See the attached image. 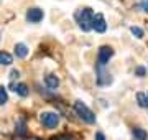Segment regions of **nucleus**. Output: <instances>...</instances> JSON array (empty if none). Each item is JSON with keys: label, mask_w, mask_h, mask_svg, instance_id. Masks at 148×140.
Wrapping results in <instances>:
<instances>
[{"label": "nucleus", "mask_w": 148, "mask_h": 140, "mask_svg": "<svg viewBox=\"0 0 148 140\" xmlns=\"http://www.w3.org/2000/svg\"><path fill=\"white\" fill-rule=\"evenodd\" d=\"M18 79V78H20V71L18 69H12V73H10V81H13V79Z\"/></svg>", "instance_id": "a211bd4d"}, {"label": "nucleus", "mask_w": 148, "mask_h": 140, "mask_svg": "<svg viewBox=\"0 0 148 140\" xmlns=\"http://www.w3.org/2000/svg\"><path fill=\"white\" fill-rule=\"evenodd\" d=\"M145 73H147V69L143 66H138L137 69H135V74H138V76H145Z\"/></svg>", "instance_id": "6ab92c4d"}, {"label": "nucleus", "mask_w": 148, "mask_h": 140, "mask_svg": "<svg viewBox=\"0 0 148 140\" xmlns=\"http://www.w3.org/2000/svg\"><path fill=\"white\" fill-rule=\"evenodd\" d=\"M16 129H18V130H16L18 135H25V134H27V129H25V120H23V119L16 124Z\"/></svg>", "instance_id": "dca6fc26"}, {"label": "nucleus", "mask_w": 148, "mask_h": 140, "mask_svg": "<svg viewBox=\"0 0 148 140\" xmlns=\"http://www.w3.org/2000/svg\"><path fill=\"white\" fill-rule=\"evenodd\" d=\"M10 87H12V91H15L16 94H18V96H21V97H27L28 94H30V91H28V86H27V84H23V82H20V84H15V82L12 81Z\"/></svg>", "instance_id": "6e6552de"}, {"label": "nucleus", "mask_w": 148, "mask_h": 140, "mask_svg": "<svg viewBox=\"0 0 148 140\" xmlns=\"http://www.w3.org/2000/svg\"><path fill=\"white\" fill-rule=\"evenodd\" d=\"M13 49H15V56H16V58H20V59L27 58V54H28V46H27L25 43H16Z\"/></svg>", "instance_id": "1a4fd4ad"}, {"label": "nucleus", "mask_w": 148, "mask_h": 140, "mask_svg": "<svg viewBox=\"0 0 148 140\" xmlns=\"http://www.w3.org/2000/svg\"><path fill=\"white\" fill-rule=\"evenodd\" d=\"M130 32L135 38H143V30L140 27H130Z\"/></svg>", "instance_id": "2eb2a0df"}, {"label": "nucleus", "mask_w": 148, "mask_h": 140, "mask_svg": "<svg viewBox=\"0 0 148 140\" xmlns=\"http://www.w3.org/2000/svg\"><path fill=\"white\" fill-rule=\"evenodd\" d=\"M53 140H73V137H69V135H59V137H54Z\"/></svg>", "instance_id": "aec40b11"}, {"label": "nucleus", "mask_w": 148, "mask_h": 140, "mask_svg": "<svg viewBox=\"0 0 148 140\" xmlns=\"http://www.w3.org/2000/svg\"><path fill=\"white\" fill-rule=\"evenodd\" d=\"M138 7L142 8L145 13H148V0H140V3H138Z\"/></svg>", "instance_id": "f3484780"}, {"label": "nucleus", "mask_w": 148, "mask_h": 140, "mask_svg": "<svg viewBox=\"0 0 148 140\" xmlns=\"http://www.w3.org/2000/svg\"><path fill=\"white\" fill-rule=\"evenodd\" d=\"M92 20H94V12L90 10L89 7L76 12V22H77V25H79L82 32H90L92 30Z\"/></svg>", "instance_id": "f257e3e1"}, {"label": "nucleus", "mask_w": 148, "mask_h": 140, "mask_svg": "<svg viewBox=\"0 0 148 140\" xmlns=\"http://www.w3.org/2000/svg\"><path fill=\"white\" fill-rule=\"evenodd\" d=\"M95 74H97V84L99 86H109L112 82V74L104 69V66L99 65V63H97V68H95Z\"/></svg>", "instance_id": "20e7f679"}, {"label": "nucleus", "mask_w": 148, "mask_h": 140, "mask_svg": "<svg viewBox=\"0 0 148 140\" xmlns=\"http://www.w3.org/2000/svg\"><path fill=\"white\" fill-rule=\"evenodd\" d=\"M95 140H106V135L102 134V132H97L95 134Z\"/></svg>", "instance_id": "412c9836"}, {"label": "nucleus", "mask_w": 148, "mask_h": 140, "mask_svg": "<svg viewBox=\"0 0 148 140\" xmlns=\"http://www.w3.org/2000/svg\"><path fill=\"white\" fill-rule=\"evenodd\" d=\"M43 16H45V13H43L41 8L33 7V8H28V12H27V22H30V23H40L43 20Z\"/></svg>", "instance_id": "423d86ee"}, {"label": "nucleus", "mask_w": 148, "mask_h": 140, "mask_svg": "<svg viewBox=\"0 0 148 140\" xmlns=\"http://www.w3.org/2000/svg\"><path fill=\"white\" fill-rule=\"evenodd\" d=\"M7 101H8V94H7V89L3 86H0V104L3 106V104H7Z\"/></svg>", "instance_id": "4468645a"}, {"label": "nucleus", "mask_w": 148, "mask_h": 140, "mask_svg": "<svg viewBox=\"0 0 148 140\" xmlns=\"http://www.w3.org/2000/svg\"><path fill=\"white\" fill-rule=\"evenodd\" d=\"M137 101H138V106H140V107H147V94L138 92L137 94Z\"/></svg>", "instance_id": "ddd939ff"}, {"label": "nucleus", "mask_w": 148, "mask_h": 140, "mask_svg": "<svg viewBox=\"0 0 148 140\" xmlns=\"http://www.w3.org/2000/svg\"><path fill=\"white\" fill-rule=\"evenodd\" d=\"M147 107H148V94H147Z\"/></svg>", "instance_id": "4be33fe9"}, {"label": "nucleus", "mask_w": 148, "mask_h": 140, "mask_svg": "<svg viewBox=\"0 0 148 140\" xmlns=\"http://www.w3.org/2000/svg\"><path fill=\"white\" fill-rule=\"evenodd\" d=\"M92 30H95L97 33H104L107 30V22L102 13H95L94 20H92Z\"/></svg>", "instance_id": "0eeeda50"}, {"label": "nucleus", "mask_w": 148, "mask_h": 140, "mask_svg": "<svg viewBox=\"0 0 148 140\" xmlns=\"http://www.w3.org/2000/svg\"><path fill=\"white\" fill-rule=\"evenodd\" d=\"M74 110H76V114H77L84 122H87V124H94L95 122L94 112H92L82 101H76V102H74Z\"/></svg>", "instance_id": "f03ea898"}, {"label": "nucleus", "mask_w": 148, "mask_h": 140, "mask_svg": "<svg viewBox=\"0 0 148 140\" xmlns=\"http://www.w3.org/2000/svg\"><path fill=\"white\" fill-rule=\"evenodd\" d=\"M13 63V56L7 51H0V65L2 66H10Z\"/></svg>", "instance_id": "9b49d317"}, {"label": "nucleus", "mask_w": 148, "mask_h": 140, "mask_svg": "<svg viewBox=\"0 0 148 140\" xmlns=\"http://www.w3.org/2000/svg\"><path fill=\"white\" fill-rule=\"evenodd\" d=\"M40 120L46 129H56L59 124V115L56 112H43Z\"/></svg>", "instance_id": "7ed1b4c3"}, {"label": "nucleus", "mask_w": 148, "mask_h": 140, "mask_svg": "<svg viewBox=\"0 0 148 140\" xmlns=\"http://www.w3.org/2000/svg\"><path fill=\"white\" fill-rule=\"evenodd\" d=\"M132 134H133V140H147V132L143 129H140V127H135V129L132 130Z\"/></svg>", "instance_id": "f8f14e48"}, {"label": "nucleus", "mask_w": 148, "mask_h": 140, "mask_svg": "<svg viewBox=\"0 0 148 140\" xmlns=\"http://www.w3.org/2000/svg\"><path fill=\"white\" fill-rule=\"evenodd\" d=\"M32 140H38V139H32Z\"/></svg>", "instance_id": "5701e85b"}, {"label": "nucleus", "mask_w": 148, "mask_h": 140, "mask_svg": "<svg viewBox=\"0 0 148 140\" xmlns=\"http://www.w3.org/2000/svg\"><path fill=\"white\" fill-rule=\"evenodd\" d=\"M45 84H46L49 89H56V87L59 86L58 76H54V74H46V78H45Z\"/></svg>", "instance_id": "9d476101"}, {"label": "nucleus", "mask_w": 148, "mask_h": 140, "mask_svg": "<svg viewBox=\"0 0 148 140\" xmlns=\"http://www.w3.org/2000/svg\"><path fill=\"white\" fill-rule=\"evenodd\" d=\"M112 56H114V49H112L110 46L104 45V46H101V48H99V53H97V63H99V65H102V66H106Z\"/></svg>", "instance_id": "39448f33"}]
</instances>
